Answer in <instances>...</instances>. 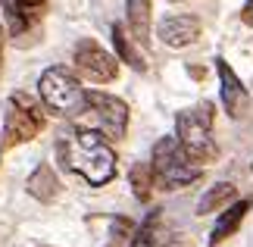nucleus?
Listing matches in <instances>:
<instances>
[{
    "label": "nucleus",
    "instance_id": "11",
    "mask_svg": "<svg viewBox=\"0 0 253 247\" xmlns=\"http://www.w3.org/2000/svg\"><path fill=\"white\" fill-rule=\"evenodd\" d=\"M250 206H253V200H238V203L225 206V213L219 216L216 229H212V235H210V244L216 247V244H222L225 238H231V235L241 229V222H244V216H247Z\"/></svg>",
    "mask_w": 253,
    "mask_h": 247
},
{
    "label": "nucleus",
    "instance_id": "3",
    "mask_svg": "<svg viewBox=\"0 0 253 247\" xmlns=\"http://www.w3.org/2000/svg\"><path fill=\"white\" fill-rule=\"evenodd\" d=\"M175 138L197 163H216L219 147L212 141V103H197L178 113L175 119Z\"/></svg>",
    "mask_w": 253,
    "mask_h": 247
},
{
    "label": "nucleus",
    "instance_id": "13",
    "mask_svg": "<svg viewBox=\"0 0 253 247\" xmlns=\"http://www.w3.org/2000/svg\"><path fill=\"white\" fill-rule=\"evenodd\" d=\"M125 19L134 41L147 47L150 44V0H128L125 3Z\"/></svg>",
    "mask_w": 253,
    "mask_h": 247
},
{
    "label": "nucleus",
    "instance_id": "8",
    "mask_svg": "<svg viewBox=\"0 0 253 247\" xmlns=\"http://www.w3.org/2000/svg\"><path fill=\"white\" fill-rule=\"evenodd\" d=\"M216 72H219V85H222V106H225V113L231 119H241L250 110V91L241 85V78L225 60H216Z\"/></svg>",
    "mask_w": 253,
    "mask_h": 247
},
{
    "label": "nucleus",
    "instance_id": "15",
    "mask_svg": "<svg viewBox=\"0 0 253 247\" xmlns=\"http://www.w3.org/2000/svg\"><path fill=\"white\" fill-rule=\"evenodd\" d=\"M235 197H238V191H235V185H231V182H219V185H212L210 191L197 200V216H207V213L225 210V206L235 200Z\"/></svg>",
    "mask_w": 253,
    "mask_h": 247
},
{
    "label": "nucleus",
    "instance_id": "6",
    "mask_svg": "<svg viewBox=\"0 0 253 247\" xmlns=\"http://www.w3.org/2000/svg\"><path fill=\"white\" fill-rule=\"evenodd\" d=\"M41 128H44V110L35 97H28L22 91L9 97V110H6V119H3V144L6 147L32 141Z\"/></svg>",
    "mask_w": 253,
    "mask_h": 247
},
{
    "label": "nucleus",
    "instance_id": "19",
    "mask_svg": "<svg viewBox=\"0 0 253 247\" xmlns=\"http://www.w3.org/2000/svg\"><path fill=\"white\" fill-rule=\"evenodd\" d=\"M3 44H6V32H3V25H0V72H3Z\"/></svg>",
    "mask_w": 253,
    "mask_h": 247
},
{
    "label": "nucleus",
    "instance_id": "1",
    "mask_svg": "<svg viewBox=\"0 0 253 247\" xmlns=\"http://www.w3.org/2000/svg\"><path fill=\"white\" fill-rule=\"evenodd\" d=\"M56 156H60L63 169L82 175L94 188L113 182V175H116V153L106 144V138L79 122L60 132V138H56Z\"/></svg>",
    "mask_w": 253,
    "mask_h": 247
},
{
    "label": "nucleus",
    "instance_id": "10",
    "mask_svg": "<svg viewBox=\"0 0 253 247\" xmlns=\"http://www.w3.org/2000/svg\"><path fill=\"white\" fill-rule=\"evenodd\" d=\"M160 41L166 47H188L200 38V19L194 16H169L163 19L160 28H157Z\"/></svg>",
    "mask_w": 253,
    "mask_h": 247
},
{
    "label": "nucleus",
    "instance_id": "2",
    "mask_svg": "<svg viewBox=\"0 0 253 247\" xmlns=\"http://www.w3.org/2000/svg\"><path fill=\"white\" fill-rule=\"evenodd\" d=\"M150 169H153V182L166 191L175 188H188L203 175V163H197L194 156L181 147V141L175 135H166L153 144V156H150Z\"/></svg>",
    "mask_w": 253,
    "mask_h": 247
},
{
    "label": "nucleus",
    "instance_id": "9",
    "mask_svg": "<svg viewBox=\"0 0 253 247\" xmlns=\"http://www.w3.org/2000/svg\"><path fill=\"white\" fill-rule=\"evenodd\" d=\"M44 6H47V0H0L9 35H28L41 22Z\"/></svg>",
    "mask_w": 253,
    "mask_h": 247
},
{
    "label": "nucleus",
    "instance_id": "16",
    "mask_svg": "<svg viewBox=\"0 0 253 247\" xmlns=\"http://www.w3.org/2000/svg\"><path fill=\"white\" fill-rule=\"evenodd\" d=\"M113 44H116V53H119V60H125L131 69H138V72H144L147 69V63H144L141 50L128 41V35H125L122 25H113Z\"/></svg>",
    "mask_w": 253,
    "mask_h": 247
},
{
    "label": "nucleus",
    "instance_id": "14",
    "mask_svg": "<svg viewBox=\"0 0 253 247\" xmlns=\"http://www.w3.org/2000/svg\"><path fill=\"white\" fill-rule=\"evenodd\" d=\"M166 244H169V229L163 222V213H150L131 238V247H166Z\"/></svg>",
    "mask_w": 253,
    "mask_h": 247
},
{
    "label": "nucleus",
    "instance_id": "12",
    "mask_svg": "<svg viewBox=\"0 0 253 247\" xmlns=\"http://www.w3.org/2000/svg\"><path fill=\"white\" fill-rule=\"evenodd\" d=\"M25 188H28V194L35 197V200H41V203H50L56 194H60V179H56V172L50 169L47 163H41L38 169L28 175V182H25Z\"/></svg>",
    "mask_w": 253,
    "mask_h": 247
},
{
    "label": "nucleus",
    "instance_id": "4",
    "mask_svg": "<svg viewBox=\"0 0 253 247\" xmlns=\"http://www.w3.org/2000/svg\"><path fill=\"white\" fill-rule=\"evenodd\" d=\"M38 91H41L44 106L53 110L56 116L79 119L84 113V106H87V91L66 66H50L41 75V82H38Z\"/></svg>",
    "mask_w": 253,
    "mask_h": 247
},
{
    "label": "nucleus",
    "instance_id": "7",
    "mask_svg": "<svg viewBox=\"0 0 253 247\" xmlns=\"http://www.w3.org/2000/svg\"><path fill=\"white\" fill-rule=\"evenodd\" d=\"M75 69H79V75H84L87 82H113V78L119 75L116 56L106 53L91 38H82V41L75 44Z\"/></svg>",
    "mask_w": 253,
    "mask_h": 247
},
{
    "label": "nucleus",
    "instance_id": "5",
    "mask_svg": "<svg viewBox=\"0 0 253 247\" xmlns=\"http://www.w3.org/2000/svg\"><path fill=\"white\" fill-rule=\"evenodd\" d=\"M75 122L94 128V132H100L103 138H113L116 141V138H122L125 128H128V106L113 94L87 91V106Z\"/></svg>",
    "mask_w": 253,
    "mask_h": 247
},
{
    "label": "nucleus",
    "instance_id": "18",
    "mask_svg": "<svg viewBox=\"0 0 253 247\" xmlns=\"http://www.w3.org/2000/svg\"><path fill=\"white\" fill-rule=\"evenodd\" d=\"M241 16H244V22L253 28V0H247V6H244V13H241Z\"/></svg>",
    "mask_w": 253,
    "mask_h": 247
},
{
    "label": "nucleus",
    "instance_id": "17",
    "mask_svg": "<svg viewBox=\"0 0 253 247\" xmlns=\"http://www.w3.org/2000/svg\"><path fill=\"white\" fill-rule=\"evenodd\" d=\"M131 191H134V197H138L141 203L150 200V194H153V169H150V163H134L131 166Z\"/></svg>",
    "mask_w": 253,
    "mask_h": 247
}]
</instances>
